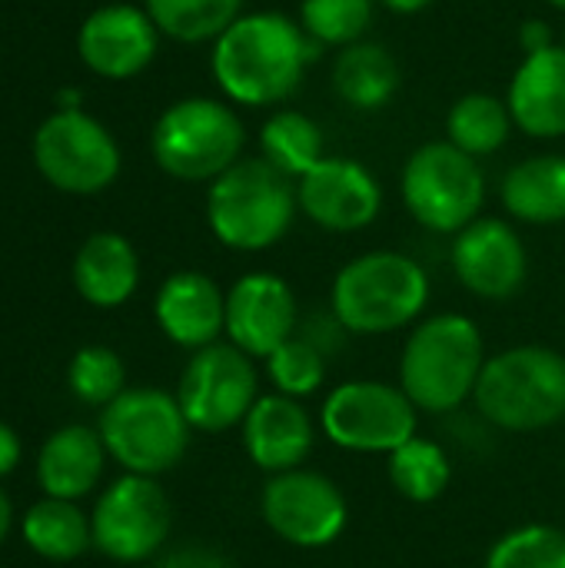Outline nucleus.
Segmentation results:
<instances>
[{"instance_id": "obj_1", "label": "nucleus", "mask_w": 565, "mask_h": 568, "mask_svg": "<svg viewBox=\"0 0 565 568\" xmlns=\"http://www.w3.org/2000/svg\"><path fill=\"white\" fill-rule=\"evenodd\" d=\"M323 47L306 37V30L280 13L256 10L243 13L213 40V77L226 100L243 106H273L290 100L306 67Z\"/></svg>"}, {"instance_id": "obj_2", "label": "nucleus", "mask_w": 565, "mask_h": 568, "mask_svg": "<svg viewBox=\"0 0 565 568\" xmlns=\"http://www.w3.org/2000/svg\"><path fill=\"white\" fill-rule=\"evenodd\" d=\"M486 359V339L473 316L436 313L410 329L400 356V386L420 413L446 416L473 399Z\"/></svg>"}, {"instance_id": "obj_3", "label": "nucleus", "mask_w": 565, "mask_h": 568, "mask_svg": "<svg viewBox=\"0 0 565 568\" xmlns=\"http://www.w3.org/2000/svg\"><path fill=\"white\" fill-rule=\"evenodd\" d=\"M430 273L400 250L353 256L330 290V310L350 336H386L420 323L430 306Z\"/></svg>"}, {"instance_id": "obj_4", "label": "nucleus", "mask_w": 565, "mask_h": 568, "mask_svg": "<svg viewBox=\"0 0 565 568\" xmlns=\"http://www.w3.org/2000/svg\"><path fill=\"white\" fill-rule=\"evenodd\" d=\"M300 213L296 180L263 156H243L206 190L210 233L236 253L276 246Z\"/></svg>"}, {"instance_id": "obj_5", "label": "nucleus", "mask_w": 565, "mask_h": 568, "mask_svg": "<svg viewBox=\"0 0 565 568\" xmlns=\"http://www.w3.org/2000/svg\"><path fill=\"white\" fill-rule=\"evenodd\" d=\"M476 413L503 433H539L565 419V356L523 343L486 359L473 393Z\"/></svg>"}, {"instance_id": "obj_6", "label": "nucleus", "mask_w": 565, "mask_h": 568, "mask_svg": "<svg viewBox=\"0 0 565 568\" xmlns=\"http://www.w3.org/2000/svg\"><path fill=\"white\" fill-rule=\"evenodd\" d=\"M246 130L240 113L216 97H186L170 103L150 133L157 166L183 183H213L243 160Z\"/></svg>"}, {"instance_id": "obj_7", "label": "nucleus", "mask_w": 565, "mask_h": 568, "mask_svg": "<svg viewBox=\"0 0 565 568\" xmlns=\"http://www.w3.org/2000/svg\"><path fill=\"white\" fill-rule=\"evenodd\" d=\"M97 433L107 456L133 476H163L176 469L190 449L193 426L186 423L173 393L137 386L100 409Z\"/></svg>"}, {"instance_id": "obj_8", "label": "nucleus", "mask_w": 565, "mask_h": 568, "mask_svg": "<svg viewBox=\"0 0 565 568\" xmlns=\"http://www.w3.org/2000/svg\"><path fill=\"white\" fill-rule=\"evenodd\" d=\"M400 190L410 216L423 230L456 236L483 216L486 173L476 156L463 153L450 140H433L410 153Z\"/></svg>"}, {"instance_id": "obj_9", "label": "nucleus", "mask_w": 565, "mask_h": 568, "mask_svg": "<svg viewBox=\"0 0 565 568\" xmlns=\"http://www.w3.org/2000/svg\"><path fill=\"white\" fill-rule=\"evenodd\" d=\"M420 409L400 383L350 379L326 393L320 409L323 436L360 456H390L416 436Z\"/></svg>"}, {"instance_id": "obj_10", "label": "nucleus", "mask_w": 565, "mask_h": 568, "mask_svg": "<svg viewBox=\"0 0 565 568\" xmlns=\"http://www.w3.org/2000/svg\"><path fill=\"white\" fill-rule=\"evenodd\" d=\"M173 396L193 433L236 429L260 399L256 359H250L233 343L203 346L190 353Z\"/></svg>"}, {"instance_id": "obj_11", "label": "nucleus", "mask_w": 565, "mask_h": 568, "mask_svg": "<svg viewBox=\"0 0 565 568\" xmlns=\"http://www.w3.org/2000/svg\"><path fill=\"white\" fill-rule=\"evenodd\" d=\"M173 506L157 479L123 473L113 479L90 513L93 549L113 562L137 566L153 559L170 539Z\"/></svg>"}, {"instance_id": "obj_12", "label": "nucleus", "mask_w": 565, "mask_h": 568, "mask_svg": "<svg viewBox=\"0 0 565 568\" xmlns=\"http://www.w3.org/2000/svg\"><path fill=\"white\" fill-rule=\"evenodd\" d=\"M33 163L50 186L90 196L117 180L120 146L100 120L83 110H60L33 133Z\"/></svg>"}, {"instance_id": "obj_13", "label": "nucleus", "mask_w": 565, "mask_h": 568, "mask_svg": "<svg viewBox=\"0 0 565 568\" xmlns=\"http://www.w3.org/2000/svg\"><path fill=\"white\" fill-rule=\"evenodd\" d=\"M260 516L266 529L293 549H326L350 526V503L343 489L313 469H290L270 476L260 493Z\"/></svg>"}, {"instance_id": "obj_14", "label": "nucleus", "mask_w": 565, "mask_h": 568, "mask_svg": "<svg viewBox=\"0 0 565 568\" xmlns=\"http://www.w3.org/2000/svg\"><path fill=\"white\" fill-rule=\"evenodd\" d=\"M300 213L326 233H360L383 210L376 173L353 156H323L296 180Z\"/></svg>"}, {"instance_id": "obj_15", "label": "nucleus", "mask_w": 565, "mask_h": 568, "mask_svg": "<svg viewBox=\"0 0 565 568\" xmlns=\"http://www.w3.org/2000/svg\"><path fill=\"white\" fill-rule=\"evenodd\" d=\"M450 263L456 280L480 300H513L529 276V253L513 223L480 216L453 236Z\"/></svg>"}, {"instance_id": "obj_16", "label": "nucleus", "mask_w": 565, "mask_h": 568, "mask_svg": "<svg viewBox=\"0 0 565 568\" xmlns=\"http://www.w3.org/2000/svg\"><path fill=\"white\" fill-rule=\"evenodd\" d=\"M300 329L293 286L266 270L240 276L226 290V343L250 359H266Z\"/></svg>"}, {"instance_id": "obj_17", "label": "nucleus", "mask_w": 565, "mask_h": 568, "mask_svg": "<svg viewBox=\"0 0 565 568\" xmlns=\"http://www.w3.org/2000/svg\"><path fill=\"white\" fill-rule=\"evenodd\" d=\"M160 30L147 10L130 3H107L93 10L77 37L83 63L107 80H130L157 57Z\"/></svg>"}, {"instance_id": "obj_18", "label": "nucleus", "mask_w": 565, "mask_h": 568, "mask_svg": "<svg viewBox=\"0 0 565 568\" xmlns=\"http://www.w3.org/2000/svg\"><path fill=\"white\" fill-rule=\"evenodd\" d=\"M240 439L256 469H263L266 476H280L290 469H303L316 446V423L300 399L266 393L246 413Z\"/></svg>"}, {"instance_id": "obj_19", "label": "nucleus", "mask_w": 565, "mask_h": 568, "mask_svg": "<svg viewBox=\"0 0 565 568\" xmlns=\"http://www.w3.org/2000/svg\"><path fill=\"white\" fill-rule=\"evenodd\" d=\"M160 333L180 349H203L226 333V293L200 270L170 273L153 300Z\"/></svg>"}, {"instance_id": "obj_20", "label": "nucleus", "mask_w": 565, "mask_h": 568, "mask_svg": "<svg viewBox=\"0 0 565 568\" xmlns=\"http://www.w3.org/2000/svg\"><path fill=\"white\" fill-rule=\"evenodd\" d=\"M506 106L516 130L536 140L565 136V47L556 43L539 53H526L516 67Z\"/></svg>"}, {"instance_id": "obj_21", "label": "nucleus", "mask_w": 565, "mask_h": 568, "mask_svg": "<svg viewBox=\"0 0 565 568\" xmlns=\"http://www.w3.org/2000/svg\"><path fill=\"white\" fill-rule=\"evenodd\" d=\"M107 446L97 429L70 423L47 436L37 456V486L50 499L80 503L90 496L107 469Z\"/></svg>"}, {"instance_id": "obj_22", "label": "nucleus", "mask_w": 565, "mask_h": 568, "mask_svg": "<svg viewBox=\"0 0 565 568\" xmlns=\"http://www.w3.org/2000/svg\"><path fill=\"white\" fill-rule=\"evenodd\" d=\"M73 286L97 310L123 306L140 286V260L127 236L93 233L73 256Z\"/></svg>"}, {"instance_id": "obj_23", "label": "nucleus", "mask_w": 565, "mask_h": 568, "mask_svg": "<svg viewBox=\"0 0 565 568\" xmlns=\"http://www.w3.org/2000/svg\"><path fill=\"white\" fill-rule=\"evenodd\" d=\"M333 93L350 106V110H383L403 83L396 57L376 43V40H360L350 43L336 53L333 60Z\"/></svg>"}, {"instance_id": "obj_24", "label": "nucleus", "mask_w": 565, "mask_h": 568, "mask_svg": "<svg viewBox=\"0 0 565 568\" xmlns=\"http://www.w3.org/2000/svg\"><path fill=\"white\" fill-rule=\"evenodd\" d=\"M503 206L513 220L533 226H553L565 220V156L539 153L519 160L500 186Z\"/></svg>"}, {"instance_id": "obj_25", "label": "nucleus", "mask_w": 565, "mask_h": 568, "mask_svg": "<svg viewBox=\"0 0 565 568\" xmlns=\"http://www.w3.org/2000/svg\"><path fill=\"white\" fill-rule=\"evenodd\" d=\"M20 536L27 549L47 562H73L93 546L90 516L67 499L43 496L20 519Z\"/></svg>"}, {"instance_id": "obj_26", "label": "nucleus", "mask_w": 565, "mask_h": 568, "mask_svg": "<svg viewBox=\"0 0 565 568\" xmlns=\"http://www.w3.org/2000/svg\"><path fill=\"white\" fill-rule=\"evenodd\" d=\"M260 156L290 180H300L326 156V136L313 116L283 106L260 126Z\"/></svg>"}, {"instance_id": "obj_27", "label": "nucleus", "mask_w": 565, "mask_h": 568, "mask_svg": "<svg viewBox=\"0 0 565 568\" xmlns=\"http://www.w3.org/2000/svg\"><path fill=\"white\" fill-rule=\"evenodd\" d=\"M513 126L516 123H513L506 100H500L493 93H480V90L460 97L446 113V140L476 160L500 153L509 140Z\"/></svg>"}, {"instance_id": "obj_28", "label": "nucleus", "mask_w": 565, "mask_h": 568, "mask_svg": "<svg viewBox=\"0 0 565 568\" xmlns=\"http://www.w3.org/2000/svg\"><path fill=\"white\" fill-rule=\"evenodd\" d=\"M386 476L403 499L423 506V503H436L450 489L453 459L440 443L426 436H413L410 443H403L396 453L386 456Z\"/></svg>"}, {"instance_id": "obj_29", "label": "nucleus", "mask_w": 565, "mask_h": 568, "mask_svg": "<svg viewBox=\"0 0 565 568\" xmlns=\"http://www.w3.org/2000/svg\"><path fill=\"white\" fill-rule=\"evenodd\" d=\"M147 13L160 33L180 43H206L243 17V0H147Z\"/></svg>"}, {"instance_id": "obj_30", "label": "nucleus", "mask_w": 565, "mask_h": 568, "mask_svg": "<svg viewBox=\"0 0 565 568\" xmlns=\"http://www.w3.org/2000/svg\"><path fill=\"white\" fill-rule=\"evenodd\" d=\"M483 568H565V532L549 523H529L503 532Z\"/></svg>"}, {"instance_id": "obj_31", "label": "nucleus", "mask_w": 565, "mask_h": 568, "mask_svg": "<svg viewBox=\"0 0 565 568\" xmlns=\"http://www.w3.org/2000/svg\"><path fill=\"white\" fill-rule=\"evenodd\" d=\"M67 386L83 406L107 409L120 393H127V366L110 346H83L67 366Z\"/></svg>"}, {"instance_id": "obj_32", "label": "nucleus", "mask_w": 565, "mask_h": 568, "mask_svg": "<svg viewBox=\"0 0 565 568\" xmlns=\"http://www.w3.org/2000/svg\"><path fill=\"white\" fill-rule=\"evenodd\" d=\"M376 0H303L300 27L320 47H350L360 43L373 23Z\"/></svg>"}, {"instance_id": "obj_33", "label": "nucleus", "mask_w": 565, "mask_h": 568, "mask_svg": "<svg viewBox=\"0 0 565 568\" xmlns=\"http://www.w3.org/2000/svg\"><path fill=\"white\" fill-rule=\"evenodd\" d=\"M266 379L273 383V393L290 396V399H306L323 389L330 359L300 333L290 336L280 349H273L266 359Z\"/></svg>"}, {"instance_id": "obj_34", "label": "nucleus", "mask_w": 565, "mask_h": 568, "mask_svg": "<svg viewBox=\"0 0 565 568\" xmlns=\"http://www.w3.org/2000/svg\"><path fill=\"white\" fill-rule=\"evenodd\" d=\"M303 339H310L326 359H333L343 346H346V339H350V329L340 323V316L333 313V310H326V313H310L306 320H300V329H296Z\"/></svg>"}, {"instance_id": "obj_35", "label": "nucleus", "mask_w": 565, "mask_h": 568, "mask_svg": "<svg viewBox=\"0 0 565 568\" xmlns=\"http://www.w3.org/2000/svg\"><path fill=\"white\" fill-rule=\"evenodd\" d=\"M157 568H236L223 552L210 549V546H180V549H170Z\"/></svg>"}, {"instance_id": "obj_36", "label": "nucleus", "mask_w": 565, "mask_h": 568, "mask_svg": "<svg viewBox=\"0 0 565 568\" xmlns=\"http://www.w3.org/2000/svg\"><path fill=\"white\" fill-rule=\"evenodd\" d=\"M519 47H523V53L549 50V47H556V33H553V27H549L546 20L533 17V20H526L523 30H519Z\"/></svg>"}, {"instance_id": "obj_37", "label": "nucleus", "mask_w": 565, "mask_h": 568, "mask_svg": "<svg viewBox=\"0 0 565 568\" xmlns=\"http://www.w3.org/2000/svg\"><path fill=\"white\" fill-rule=\"evenodd\" d=\"M20 436H17V429L13 426H7V423H0V479L3 476H10L17 466H20Z\"/></svg>"}, {"instance_id": "obj_38", "label": "nucleus", "mask_w": 565, "mask_h": 568, "mask_svg": "<svg viewBox=\"0 0 565 568\" xmlns=\"http://www.w3.org/2000/svg\"><path fill=\"white\" fill-rule=\"evenodd\" d=\"M376 3H383L386 10H393V13H403V17H410V13H420V10H426L433 0H376Z\"/></svg>"}, {"instance_id": "obj_39", "label": "nucleus", "mask_w": 565, "mask_h": 568, "mask_svg": "<svg viewBox=\"0 0 565 568\" xmlns=\"http://www.w3.org/2000/svg\"><path fill=\"white\" fill-rule=\"evenodd\" d=\"M10 529H13V503H10V496L0 489V546L7 542Z\"/></svg>"}, {"instance_id": "obj_40", "label": "nucleus", "mask_w": 565, "mask_h": 568, "mask_svg": "<svg viewBox=\"0 0 565 568\" xmlns=\"http://www.w3.org/2000/svg\"><path fill=\"white\" fill-rule=\"evenodd\" d=\"M546 3H553L556 10H565V0H546Z\"/></svg>"}, {"instance_id": "obj_41", "label": "nucleus", "mask_w": 565, "mask_h": 568, "mask_svg": "<svg viewBox=\"0 0 565 568\" xmlns=\"http://www.w3.org/2000/svg\"><path fill=\"white\" fill-rule=\"evenodd\" d=\"M563 47H565V30H563Z\"/></svg>"}]
</instances>
